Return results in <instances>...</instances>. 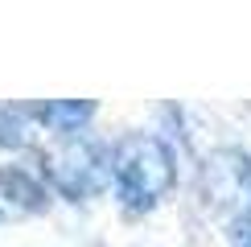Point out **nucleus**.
Returning a JSON list of instances; mask_svg holds the SVG:
<instances>
[{
	"label": "nucleus",
	"instance_id": "f257e3e1",
	"mask_svg": "<svg viewBox=\"0 0 251 247\" xmlns=\"http://www.w3.org/2000/svg\"><path fill=\"white\" fill-rule=\"evenodd\" d=\"M177 181L173 148L152 132H132L111 144V190L128 214L152 210Z\"/></svg>",
	"mask_w": 251,
	"mask_h": 247
},
{
	"label": "nucleus",
	"instance_id": "f03ea898",
	"mask_svg": "<svg viewBox=\"0 0 251 247\" xmlns=\"http://www.w3.org/2000/svg\"><path fill=\"white\" fill-rule=\"evenodd\" d=\"M41 173H46V190L62 194L66 202H87L111 185V144L87 132L62 136V144L41 157Z\"/></svg>",
	"mask_w": 251,
	"mask_h": 247
},
{
	"label": "nucleus",
	"instance_id": "7ed1b4c3",
	"mask_svg": "<svg viewBox=\"0 0 251 247\" xmlns=\"http://www.w3.org/2000/svg\"><path fill=\"white\" fill-rule=\"evenodd\" d=\"M202 194L226 219H251V152L223 144L202 165Z\"/></svg>",
	"mask_w": 251,
	"mask_h": 247
},
{
	"label": "nucleus",
	"instance_id": "20e7f679",
	"mask_svg": "<svg viewBox=\"0 0 251 247\" xmlns=\"http://www.w3.org/2000/svg\"><path fill=\"white\" fill-rule=\"evenodd\" d=\"M25 111L33 120V128L58 132V136H78L95 120L99 103L95 99H41V103H25Z\"/></svg>",
	"mask_w": 251,
	"mask_h": 247
},
{
	"label": "nucleus",
	"instance_id": "39448f33",
	"mask_svg": "<svg viewBox=\"0 0 251 247\" xmlns=\"http://www.w3.org/2000/svg\"><path fill=\"white\" fill-rule=\"evenodd\" d=\"M50 206V190L37 173L21 165H0V210L13 214H41Z\"/></svg>",
	"mask_w": 251,
	"mask_h": 247
},
{
	"label": "nucleus",
	"instance_id": "423d86ee",
	"mask_svg": "<svg viewBox=\"0 0 251 247\" xmlns=\"http://www.w3.org/2000/svg\"><path fill=\"white\" fill-rule=\"evenodd\" d=\"M33 144V120H29L25 103H0V148L17 152Z\"/></svg>",
	"mask_w": 251,
	"mask_h": 247
},
{
	"label": "nucleus",
	"instance_id": "0eeeda50",
	"mask_svg": "<svg viewBox=\"0 0 251 247\" xmlns=\"http://www.w3.org/2000/svg\"><path fill=\"white\" fill-rule=\"evenodd\" d=\"M231 247H251V219L231 222Z\"/></svg>",
	"mask_w": 251,
	"mask_h": 247
},
{
	"label": "nucleus",
	"instance_id": "6e6552de",
	"mask_svg": "<svg viewBox=\"0 0 251 247\" xmlns=\"http://www.w3.org/2000/svg\"><path fill=\"white\" fill-rule=\"evenodd\" d=\"M0 214H4V210H0Z\"/></svg>",
	"mask_w": 251,
	"mask_h": 247
}]
</instances>
